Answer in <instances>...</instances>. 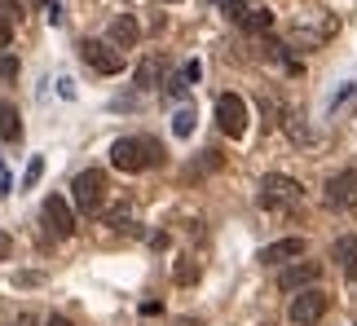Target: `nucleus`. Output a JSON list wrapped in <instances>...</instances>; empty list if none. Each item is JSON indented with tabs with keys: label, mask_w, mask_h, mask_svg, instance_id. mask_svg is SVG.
I'll use <instances>...</instances> for the list:
<instances>
[{
	"label": "nucleus",
	"mask_w": 357,
	"mask_h": 326,
	"mask_svg": "<svg viewBox=\"0 0 357 326\" xmlns=\"http://www.w3.org/2000/svg\"><path fill=\"white\" fill-rule=\"evenodd\" d=\"M111 163L119 172H146L155 163H163V146L155 137H119L111 146Z\"/></svg>",
	"instance_id": "f257e3e1"
},
{
	"label": "nucleus",
	"mask_w": 357,
	"mask_h": 326,
	"mask_svg": "<svg viewBox=\"0 0 357 326\" xmlns=\"http://www.w3.org/2000/svg\"><path fill=\"white\" fill-rule=\"evenodd\" d=\"M300 199H305V189H300V181H291V176H282V172L260 176V208L291 212V208H300Z\"/></svg>",
	"instance_id": "f03ea898"
},
{
	"label": "nucleus",
	"mask_w": 357,
	"mask_h": 326,
	"mask_svg": "<svg viewBox=\"0 0 357 326\" xmlns=\"http://www.w3.org/2000/svg\"><path fill=\"white\" fill-rule=\"evenodd\" d=\"M71 194H75V208L84 212V216H98L106 208V172L102 168L79 172L75 181H71Z\"/></svg>",
	"instance_id": "7ed1b4c3"
},
{
	"label": "nucleus",
	"mask_w": 357,
	"mask_h": 326,
	"mask_svg": "<svg viewBox=\"0 0 357 326\" xmlns=\"http://www.w3.org/2000/svg\"><path fill=\"white\" fill-rule=\"evenodd\" d=\"M79 58L98 75H119L123 71V49L111 45V40H79Z\"/></svg>",
	"instance_id": "20e7f679"
},
{
	"label": "nucleus",
	"mask_w": 357,
	"mask_h": 326,
	"mask_svg": "<svg viewBox=\"0 0 357 326\" xmlns=\"http://www.w3.org/2000/svg\"><path fill=\"white\" fill-rule=\"evenodd\" d=\"M40 225H45V234L49 238H71L75 234V216H71V203L58 199V194H49L45 203H40Z\"/></svg>",
	"instance_id": "39448f33"
},
{
	"label": "nucleus",
	"mask_w": 357,
	"mask_h": 326,
	"mask_svg": "<svg viewBox=\"0 0 357 326\" xmlns=\"http://www.w3.org/2000/svg\"><path fill=\"white\" fill-rule=\"evenodd\" d=\"M216 128H221L229 141H238L247 132V102L238 93H221V98H216Z\"/></svg>",
	"instance_id": "423d86ee"
},
{
	"label": "nucleus",
	"mask_w": 357,
	"mask_h": 326,
	"mask_svg": "<svg viewBox=\"0 0 357 326\" xmlns=\"http://www.w3.org/2000/svg\"><path fill=\"white\" fill-rule=\"evenodd\" d=\"M326 309H331V295L318 291V287H305V291L291 300V322H296V326H318V322L326 318Z\"/></svg>",
	"instance_id": "0eeeda50"
},
{
	"label": "nucleus",
	"mask_w": 357,
	"mask_h": 326,
	"mask_svg": "<svg viewBox=\"0 0 357 326\" xmlns=\"http://www.w3.org/2000/svg\"><path fill=\"white\" fill-rule=\"evenodd\" d=\"M326 208H340V212L357 208V168H344L326 181Z\"/></svg>",
	"instance_id": "6e6552de"
},
{
	"label": "nucleus",
	"mask_w": 357,
	"mask_h": 326,
	"mask_svg": "<svg viewBox=\"0 0 357 326\" xmlns=\"http://www.w3.org/2000/svg\"><path fill=\"white\" fill-rule=\"evenodd\" d=\"M318 278H322V265H318V261H296V265H287L282 274H278V287H282V291H305V287H313Z\"/></svg>",
	"instance_id": "1a4fd4ad"
},
{
	"label": "nucleus",
	"mask_w": 357,
	"mask_h": 326,
	"mask_svg": "<svg viewBox=\"0 0 357 326\" xmlns=\"http://www.w3.org/2000/svg\"><path fill=\"white\" fill-rule=\"evenodd\" d=\"M305 256V238H278V242H269L265 251H260V261L265 265H287V261H300Z\"/></svg>",
	"instance_id": "9d476101"
},
{
	"label": "nucleus",
	"mask_w": 357,
	"mask_h": 326,
	"mask_svg": "<svg viewBox=\"0 0 357 326\" xmlns=\"http://www.w3.org/2000/svg\"><path fill=\"white\" fill-rule=\"evenodd\" d=\"M331 261L340 265V274H344L349 282H357V238H353V234L335 238V247H331Z\"/></svg>",
	"instance_id": "9b49d317"
},
{
	"label": "nucleus",
	"mask_w": 357,
	"mask_h": 326,
	"mask_svg": "<svg viewBox=\"0 0 357 326\" xmlns=\"http://www.w3.org/2000/svg\"><path fill=\"white\" fill-rule=\"evenodd\" d=\"M331 31H335V18H326L322 26H309L305 18H300V22L291 26V40H296V45H300V49H318V45H322V40H326V36H331Z\"/></svg>",
	"instance_id": "f8f14e48"
},
{
	"label": "nucleus",
	"mask_w": 357,
	"mask_h": 326,
	"mask_svg": "<svg viewBox=\"0 0 357 326\" xmlns=\"http://www.w3.org/2000/svg\"><path fill=\"white\" fill-rule=\"evenodd\" d=\"M137 40H142V26H137L128 13H119V18L111 22V45H119V49H132Z\"/></svg>",
	"instance_id": "ddd939ff"
},
{
	"label": "nucleus",
	"mask_w": 357,
	"mask_h": 326,
	"mask_svg": "<svg viewBox=\"0 0 357 326\" xmlns=\"http://www.w3.org/2000/svg\"><path fill=\"white\" fill-rule=\"evenodd\" d=\"M0 141H22V119L13 102H0Z\"/></svg>",
	"instance_id": "4468645a"
},
{
	"label": "nucleus",
	"mask_w": 357,
	"mask_h": 326,
	"mask_svg": "<svg viewBox=\"0 0 357 326\" xmlns=\"http://www.w3.org/2000/svg\"><path fill=\"white\" fill-rule=\"evenodd\" d=\"M159 71H163V58H159V53H150V58L137 66V88H142V93H155L159 88Z\"/></svg>",
	"instance_id": "2eb2a0df"
},
{
	"label": "nucleus",
	"mask_w": 357,
	"mask_h": 326,
	"mask_svg": "<svg viewBox=\"0 0 357 326\" xmlns=\"http://www.w3.org/2000/svg\"><path fill=\"white\" fill-rule=\"evenodd\" d=\"M199 274H203V265L195 261V256H181V261H176V269H172L176 287H195V282H199Z\"/></svg>",
	"instance_id": "dca6fc26"
},
{
	"label": "nucleus",
	"mask_w": 357,
	"mask_h": 326,
	"mask_svg": "<svg viewBox=\"0 0 357 326\" xmlns=\"http://www.w3.org/2000/svg\"><path fill=\"white\" fill-rule=\"evenodd\" d=\"M243 26H247V31H269V26H273V9H260V5H252V9H247V18H243Z\"/></svg>",
	"instance_id": "f3484780"
},
{
	"label": "nucleus",
	"mask_w": 357,
	"mask_h": 326,
	"mask_svg": "<svg viewBox=\"0 0 357 326\" xmlns=\"http://www.w3.org/2000/svg\"><path fill=\"white\" fill-rule=\"evenodd\" d=\"M172 132H176V137H190V132H195V111H190V106H181V111H176L172 115Z\"/></svg>",
	"instance_id": "a211bd4d"
},
{
	"label": "nucleus",
	"mask_w": 357,
	"mask_h": 326,
	"mask_svg": "<svg viewBox=\"0 0 357 326\" xmlns=\"http://www.w3.org/2000/svg\"><path fill=\"white\" fill-rule=\"evenodd\" d=\"M40 176H45V159H31V163H26V172H22V181H18V189H36L40 185Z\"/></svg>",
	"instance_id": "6ab92c4d"
},
{
	"label": "nucleus",
	"mask_w": 357,
	"mask_h": 326,
	"mask_svg": "<svg viewBox=\"0 0 357 326\" xmlns=\"http://www.w3.org/2000/svg\"><path fill=\"white\" fill-rule=\"evenodd\" d=\"M185 93H190V79H185V71H181V75H172V79H168V88H163V98H172V102H181V98H185Z\"/></svg>",
	"instance_id": "aec40b11"
},
{
	"label": "nucleus",
	"mask_w": 357,
	"mask_h": 326,
	"mask_svg": "<svg viewBox=\"0 0 357 326\" xmlns=\"http://www.w3.org/2000/svg\"><path fill=\"white\" fill-rule=\"evenodd\" d=\"M221 9H225V18L243 22V18H247V9H252V5H247V0H221Z\"/></svg>",
	"instance_id": "412c9836"
},
{
	"label": "nucleus",
	"mask_w": 357,
	"mask_h": 326,
	"mask_svg": "<svg viewBox=\"0 0 357 326\" xmlns=\"http://www.w3.org/2000/svg\"><path fill=\"white\" fill-rule=\"evenodd\" d=\"M260 115H265V128H273V124H278V102H273V98H265V93H260Z\"/></svg>",
	"instance_id": "4be33fe9"
},
{
	"label": "nucleus",
	"mask_w": 357,
	"mask_h": 326,
	"mask_svg": "<svg viewBox=\"0 0 357 326\" xmlns=\"http://www.w3.org/2000/svg\"><path fill=\"white\" fill-rule=\"evenodd\" d=\"M287 132L296 141H309V128H305V115H287Z\"/></svg>",
	"instance_id": "5701e85b"
},
{
	"label": "nucleus",
	"mask_w": 357,
	"mask_h": 326,
	"mask_svg": "<svg viewBox=\"0 0 357 326\" xmlns=\"http://www.w3.org/2000/svg\"><path fill=\"white\" fill-rule=\"evenodd\" d=\"M0 79H18V58L13 53H0Z\"/></svg>",
	"instance_id": "b1692460"
},
{
	"label": "nucleus",
	"mask_w": 357,
	"mask_h": 326,
	"mask_svg": "<svg viewBox=\"0 0 357 326\" xmlns=\"http://www.w3.org/2000/svg\"><path fill=\"white\" fill-rule=\"evenodd\" d=\"M9 40H13V18L0 13V49H9Z\"/></svg>",
	"instance_id": "393cba45"
},
{
	"label": "nucleus",
	"mask_w": 357,
	"mask_h": 326,
	"mask_svg": "<svg viewBox=\"0 0 357 326\" xmlns=\"http://www.w3.org/2000/svg\"><path fill=\"white\" fill-rule=\"evenodd\" d=\"M40 282H45L40 274H18V278H13V287H40Z\"/></svg>",
	"instance_id": "a878e982"
},
{
	"label": "nucleus",
	"mask_w": 357,
	"mask_h": 326,
	"mask_svg": "<svg viewBox=\"0 0 357 326\" xmlns=\"http://www.w3.org/2000/svg\"><path fill=\"white\" fill-rule=\"evenodd\" d=\"M181 71H185V79H190V84H199V75H203V66H199V62H185V66H181Z\"/></svg>",
	"instance_id": "bb28decb"
},
{
	"label": "nucleus",
	"mask_w": 357,
	"mask_h": 326,
	"mask_svg": "<svg viewBox=\"0 0 357 326\" xmlns=\"http://www.w3.org/2000/svg\"><path fill=\"white\" fill-rule=\"evenodd\" d=\"M9 251H13V238L5 234V229H0V261H9Z\"/></svg>",
	"instance_id": "cd10ccee"
},
{
	"label": "nucleus",
	"mask_w": 357,
	"mask_h": 326,
	"mask_svg": "<svg viewBox=\"0 0 357 326\" xmlns=\"http://www.w3.org/2000/svg\"><path fill=\"white\" fill-rule=\"evenodd\" d=\"M45 13H49V22H53V26H62V5H58V0H53Z\"/></svg>",
	"instance_id": "c85d7f7f"
},
{
	"label": "nucleus",
	"mask_w": 357,
	"mask_h": 326,
	"mask_svg": "<svg viewBox=\"0 0 357 326\" xmlns=\"http://www.w3.org/2000/svg\"><path fill=\"white\" fill-rule=\"evenodd\" d=\"M58 93H62V98H75V84H71V79L62 75V79H58Z\"/></svg>",
	"instance_id": "c756f323"
},
{
	"label": "nucleus",
	"mask_w": 357,
	"mask_h": 326,
	"mask_svg": "<svg viewBox=\"0 0 357 326\" xmlns=\"http://www.w3.org/2000/svg\"><path fill=\"white\" fill-rule=\"evenodd\" d=\"M0 13H5V18H13V13H18V5H13V0H0Z\"/></svg>",
	"instance_id": "7c9ffc66"
},
{
	"label": "nucleus",
	"mask_w": 357,
	"mask_h": 326,
	"mask_svg": "<svg viewBox=\"0 0 357 326\" xmlns=\"http://www.w3.org/2000/svg\"><path fill=\"white\" fill-rule=\"evenodd\" d=\"M13 326H40V322H36V313H18V322H13Z\"/></svg>",
	"instance_id": "2f4dec72"
},
{
	"label": "nucleus",
	"mask_w": 357,
	"mask_h": 326,
	"mask_svg": "<svg viewBox=\"0 0 357 326\" xmlns=\"http://www.w3.org/2000/svg\"><path fill=\"white\" fill-rule=\"evenodd\" d=\"M176 326H203L199 318H176Z\"/></svg>",
	"instance_id": "473e14b6"
},
{
	"label": "nucleus",
	"mask_w": 357,
	"mask_h": 326,
	"mask_svg": "<svg viewBox=\"0 0 357 326\" xmlns=\"http://www.w3.org/2000/svg\"><path fill=\"white\" fill-rule=\"evenodd\" d=\"M45 326H71V322H66V318H49Z\"/></svg>",
	"instance_id": "72a5a7b5"
},
{
	"label": "nucleus",
	"mask_w": 357,
	"mask_h": 326,
	"mask_svg": "<svg viewBox=\"0 0 357 326\" xmlns=\"http://www.w3.org/2000/svg\"><path fill=\"white\" fill-rule=\"evenodd\" d=\"M168 5H176V0H168Z\"/></svg>",
	"instance_id": "f704fd0d"
}]
</instances>
